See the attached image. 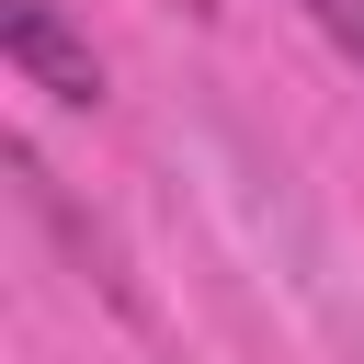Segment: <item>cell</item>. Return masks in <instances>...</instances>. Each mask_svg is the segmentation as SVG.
I'll return each mask as SVG.
<instances>
[{
    "label": "cell",
    "mask_w": 364,
    "mask_h": 364,
    "mask_svg": "<svg viewBox=\"0 0 364 364\" xmlns=\"http://www.w3.org/2000/svg\"><path fill=\"white\" fill-rule=\"evenodd\" d=\"M0 46H11V68L34 80V91H57V102H102V68H91V46L57 23V0H0Z\"/></svg>",
    "instance_id": "6da1fadb"
},
{
    "label": "cell",
    "mask_w": 364,
    "mask_h": 364,
    "mask_svg": "<svg viewBox=\"0 0 364 364\" xmlns=\"http://www.w3.org/2000/svg\"><path fill=\"white\" fill-rule=\"evenodd\" d=\"M307 23H318V34H330L353 68H364V0H307Z\"/></svg>",
    "instance_id": "7a4b0ae2"
},
{
    "label": "cell",
    "mask_w": 364,
    "mask_h": 364,
    "mask_svg": "<svg viewBox=\"0 0 364 364\" xmlns=\"http://www.w3.org/2000/svg\"><path fill=\"white\" fill-rule=\"evenodd\" d=\"M182 11H216V0H182Z\"/></svg>",
    "instance_id": "3957f363"
}]
</instances>
